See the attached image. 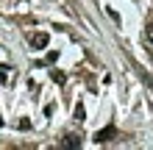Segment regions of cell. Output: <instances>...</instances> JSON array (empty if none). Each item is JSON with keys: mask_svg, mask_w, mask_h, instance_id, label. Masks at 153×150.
<instances>
[{"mask_svg": "<svg viewBox=\"0 0 153 150\" xmlns=\"http://www.w3.org/2000/svg\"><path fill=\"white\" fill-rule=\"evenodd\" d=\"M114 136H117V128L114 125H106L103 131H97V134H95V142L97 145H106V142H111Z\"/></svg>", "mask_w": 153, "mask_h": 150, "instance_id": "obj_1", "label": "cell"}, {"mask_svg": "<svg viewBox=\"0 0 153 150\" xmlns=\"http://www.w3.org/2000/svg\"><path fill=\"white\" fill-rule=\"evenodd\" d=\"M48 42H50V36H48L45 31H39V33H31V47H33V50L48 47Z\"/></svg>", "mask_w": 153, "mask_h": 150, "instance_id": "obj_2", "label": "cell"}, {"mask_svg": "<svg viewBox=\"0 0 153 150\" xmlns=\"http://www.w3.org/2000/svg\"><path fill=\"white\" fill-rule=\"evenodd\" d=\"M61 147H81V139L75 134H67L64 139H61Z\"/></svg>", "mask_w": 153, "mask_h": 150, "instance_id": "obj_3", "label": "cell"}, {"mask_svg": "<svg viewBox=\"0 0 153 150\" xmlns=\"http://www.w3.org/2000/svg\"><path fill=\"white\" fill-rule=\"evenodd\" d=\"M73 117H75L78 122H84V120H86V109H84V103H75V109H73Z\"/></svg>", "mask_w": 153, "mask_h": 150, "instance_id": "obj_4", "label": "cell"}, {"mask_svg": "<svg viewBox=\"0 0 153 150\" xmlns=\"http://www.w3.org/2000/svg\"><path fill=\"white\" fill-rule=\"evenodd\" d=\"M50 78H53V81H56L59 86H64V81H67V75L61 72V69H53V72H50Z\"/></svg>", "mask_w": 153, "mask_h": 150, "instance_id": "obj_5", "label": "cell"}, {"mask_svg": "<svg viewBox=\"0 0 153 150\" xmlns=\"http://www.w3.org/2000/svg\"><path fill=\"white\" fill-rule=\"evenodd\" d=\"M56 58H59V50H50V53H48V58H45L42 64H53V61H56Z\"/></svg>", "mask_w": 153, "mask_h": 150, "instance_id": "obj_6", "label": "cell"}, {"mask_svg": "<svg viewBox=\"0 0 153 150\" xmlns=\"http://www.w3.org/2000/svg\"><path fill=\"white\" fill-rule=\"evenodd\" d=\"M17 128H20V131H28V128H31V120H28V117H22L20 122H17Z\"/></svg>", "mask_w": 153, "mask_h": 150, "instance_id": "obj_7", "label": "cell"}, {"mask_svg": "<svg viewBox=\"0 0 153 150\" xmlns=\"http://www.w3.org/2000/svg\"><path fill=\"white\" fill-rule=\"evenodd\" d=\"M145 39H148V45H153V22L145 28Z\"/></svg>", "mask_w": 153, "mask_h": 150, "instance_id": "obj_8", "label": "cell"}, {"mask_svg": "<svg viewBox=\"0 0 153 150\" xmlns=\"http://www.w3.org/2000/svg\"><path fill=\"white\" fill-rule=\"evenodd\" d=\"M8 81V67H0V83Z\"/></svg>", "mask_w": 153, "mask_h": 150, "instance_id": "obj_9", "label": "cell"}]
</instances>
